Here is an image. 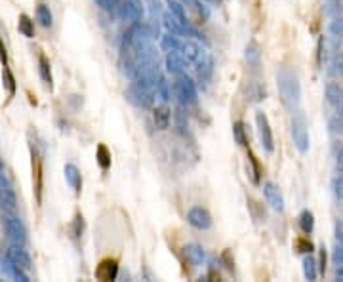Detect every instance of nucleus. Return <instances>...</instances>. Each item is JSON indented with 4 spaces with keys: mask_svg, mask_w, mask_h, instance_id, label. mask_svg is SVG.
Wrapping results in <instances>:
<instances>
[{
    "mask_svg": "<svg viewBox=\"0 0 343 282\" xmlns=\"http://www.w3.org/2000/svg\"><path fill=\"white\" fill-rule=\"evenodd\" d=\"M277 86H279L280 101L288 111H298L301 101V86L298 75L290 67H280L277 71Z\"/></svg>",
    "mask_w": 343,
    "mask_h": 282,
    "instance_id": "f257e3e1",
    "label": "nucleus"
},
{
    "mask_svg": "<svg viewBox=\"0 0 343 282\" xmlns=\"http://www.w3.org/2000/svg\"><path fill=\"white\" fill-rule=\"evenodd\" d=\"M292 140L300 152L309 151V132H307V120L305 115L296 111L292 117Z\"/></svg>",
    "mask_w": 343,
    "mask_h": 282,
    "instance_id": "f03ea898",
    "label": "nucleus"
},
{
    "mask_svg": "<svg viewBox=\"0 0 343 282\" xmlns=\"http://www.w3.org/2000/svg\"><path fill=\"white\" fill-rule=\"evenodd\" d=\"M173 94H175V98H177V101H179L181 105H193V103H196V98H198L194 82L185 75V73L175 76Z\"/></svg>",
    "mask_w": 343,
    "mask_h": 282,
    "instance_id": "7ed1b4c3",
    "label": "nucleus"
},
{
    "mask_svg": "<svg viewBox=\"0 0 343 282\" xmlns=\"http://www.w3.org/2000/svg\"><path fill=\"white\" fill-rule=\"evenodd\" d=\"M2 223H4V231H6L8 239L13 244H17V246H25L27 244V229H25L19 217H15L11 212H6L2 216Z\"/></svg>",
    "mask_w": 343,
    "mask_h": 282,
    "instance_id": "20e7f679",
    "label": "nucleus"
},
{
    "mask_svg": "<svg viewBox=\"0 0 343 282\" xmlns=\"http://www.w3.org/2000/svg\"><path fill=\"white\" fill-rule=\"evenodd\" d=\"M126 98H128L130 103H134L136 107L151 109L153 107V103H155V90L143 86V84H138V82H132L130 88L126 90Z\"/></svg>",
    "mask_w": 343,
    "mask_h": 282,
    "instance_id": "39448f33",
    "label": "nucleus"
},
{
    "mask_svg": "<svg viewBox=\"0 0 343 282\" xmlns=\"http://www.w3.org/2000/svg\"><path fill=\"white\" fill-rule=\"evenodd\" d=\"M120 15L122 19L132 23H141L143 21V13H145V8H143V2L141 0H120Z\"/></svg>",
    "mask_w": 343,
    "mask_h": 282,
    "instance_id": "423d86ee",
    "label": "nucleus"
},
{
    "mask_svg": "<svg viewBox=\"0 0 343 282\" xmlns=\"http://www.w3.org/2000/svg\"><path fill=\"white\" fill-rule=\"evenodd\" d=\"M256 124H257V134H259V141L263 145V149L267 152H273L275 149V140H273V132L269 126V120L265 117V113H257L256 115Z\"/></svg>",
    "mask_w": 343,
    "mask_h": 282,
    "instance_id": "0eeeda50",
    "label": "nucleus"
},
{
    "mask_svg": "<svg viewBox=\"0 0 343 282\" xmlns=\"http://www.w3.org/2000/svg\"><path fill=\"white\" fill-rule=\"evenodd\" d=\"M187 221L193 225L194 229H200V231H206V229L212 227V216L210 212L202 206H194L187 212Z\"/></svg>",
    "mask_w": 343,
    "mask_h": 282,
    "instance_id": "6e6552de",
    "label": "nucleus"
},
{
    "mask_svg": "<svg viewBox=\"0 0 343 282\" xmlns=\"http://www.w3.org/2000/svg\"><path fill=\"white\" fill-rule=\"evenodd\" d=\"M6 260L10 261V263H13V265H17V267H21L23 271H29L32 267L31 256L27 254V250H23V246H17V244H13V246L8 248Z\"/></svg>",
    "mask_w": 343,
    "mask_h": 282,
    "instance_id": "1a4fd4ad",
    "label": "nucleus"
},
{
    "mask_svg": "<svg viewBox=\"0 0 343 282\" xmlns=\"http://www.w3.org/2000/svg\"><path fill=\"white\" fill-rule=\"evenodd\" d=\"M118 275V261L115 258H105L99 261V265L96 267V279L97 281H115Z\"/></svg>",
    "mask_w": 343,
    "mask_h": 282,
    "instance_id": "9d476101",
    "label": "nucleus"
},
{
    "mask_svg": "<svg viewBox=\"0 0 343 282\" xmlns=\"http://www.w3.org/2000/svg\"><path fill=\"white\" fill-rule=\"evenodd\" d=\"M162 21H164V27L168 29V33L172 34H177V36H183V34H191V36H196V38H200L198 36V33L194 31V29H189V27H185L172 11H168V13H164L162 15Z\"/></svg>",
    "mask_w": 343,
    "mask_h": 282,
    "instance_id": "9b49d317",
    "label": "nucleus"
},
{
    "mask_svg": "<svg viewBox=\"0 0 343 282\" xmlns=\"http://www.w3.org/2000/svg\"><path fill=\"white\" fill-rule=\"evenodd\" d=\"M263 193H265V198L275 212H284V198H282V193L277 185L267 181L263 185Z\"/></svg>",
    "mask_w": 343,
    "mask_h": 282,
    "instance_id": "f8f14e48",
    "label": "nucleus"
},
{
    "mask_svg": "<svg viewBox=\"0 0 343 282\" xmlns=\"http://www.w3.org/2000/svg\"><path fill=\"white\" fill-rule=\"evenodd\" d=\"M179 54H181V57L187 61V65H191V63H196L200 57H202V48L198 46L196 42H193V40H183L181 42V48H179Z\"/></svg>",
    "mask_w": 343,
    "mask_h": 282,
    "instance_id": "ddd939ff",
    "label": "nucleus"
},
{
    "mask_svg": "<svg viewBox=\"0 0 343 282\" xmlns=\"http://www.w3.org/2000/svg\"><path fill=\"white\" fill-rule=\"evenodd\" d=\"M185 67H187V61L183 59L179 52H168V55H166V71L168 73H172L173 76L183 75Z\"/></svg>",
    "mask_w": 343,
    "mask_h": 282,
    "instance_id": "4468645a",
    "label": "nucleus"
},
{
    "mask_svg": "<svg viewBox=\"0 0 343 282\" xmlns=\"http://www.w3.org/2000/svg\"><path fill=\"white\" fill-rule=\"evenodd\" d=\"M63 174H65L67 183L75 189L76 195H80V191H82V175H80V170L76 168L75 164H65Z\"/></svg>",
    "mask_w": 343,
    "mask_h": 282,
    "instance_id": "2eb2a0df",
    "label": "nucleus"
},
{
    "mask_svg": "<svg viewBox=\"0 0 343 282\" xmlns=\"http://www.w3.org/2000/svg\"><path fill=\"white\" fill-rule=\"evenodd\" d=\"M153 119H155V126L159 130H166L172 122V111L168 109V105H161L153 111Z\"/></svg>",
    "mask_w": 343,
    "mask_h": 282,
    "instance_id": "dca6fc26",
    "label": "nucleus"
},
{
    "mask_svg": "<svg viewBox=\"0 0 343 282\" xmlns=\"http://www.w3.org/2000/svg\"><path fill=\"white\" fill-rule=\"evenodd\" d=\"M326 98H328V101H330L340 113H343V88L340 86V84L330 82V84L326 86Z\"/></svg>",
    "mask_w": 343,
    "mask_h": 282,
    "instance_id": "f3484780",
    "label": "nucleus"
},
{
    "mask_svg": "<svg viewBox=\"0 0 343 282\" xmlns=\"http://www.w3.org/2000/svg\"><path fill=\"white\" fill-rule=\"evenodd\" d=\"M38 73H40V78L46 84V88H54V76H52V67H50V61L44 54L38 55Z\"/></svg>",
    "mask_w": 343,
    "mask_h": 282,
    "instance_id": "a211bd4d",
    "label": "nucleus"
},
{
    "mask_svg": "<svg viewBox=\"0 0 343 282\" xmlns=\"http://www.w3.org/2000/svg\"><path fill=\"white\" fill-rule=\"evenodd\" d=\"M248 166H250L248 174H250V177H252V183L259 185V181H261V172H263V166L259 164L257 156L252 151H250V149H248Z\"/></svg>",
    "mask_w": 343,
    "mask_h": 282,
    "instance_id": "6ab92c4d",
    "label": "nucleus"
},
{
    "mask_svg": "<svg viewBox=\"0 0 343 282\" xmlns=\"http://www.w3.org/2000/svg\"><path fill=\"white\" fill-rule=\"evenodd\" d=\"M183 252H185V258L191 261L194 267H196V265H202V261H204L202 246H198V244H187V246L183 248Z\"/></svg>",
    "mask_w": 343,
    "mask_h": 282,
    "instance_id": "aec40b11",
    "label": "nucleus"
},
{
    "mask_svg": "<svg viewBox=\"0 0 343 282\" xmlns=\"http://www.w3.org/2000/svg\"><path fill=\"white\" fill-rule=\"evenodd\" d=\"M36 21L40 23L44 29L54 25V15H52V11H50V8L46 4H38L36 6Z\"/></svg>",
    "mask_w": 343,
    "mask_h": 282,
    "instance_id": "412c9836",
    "label": "nucleus"
},
{
    "mask_svg": "<svg viewBox=\"0 0 343 282\" xmlns=\"http://www.w3.org/2000/svg\"><path fill=\"white\" fill-rule=\"evenodd\" d=\"M161 48L164 50V52H179V48H181V40H179V36L177 34H164L161 40Z\"/></svg>",
    "mask_w": 343,
    "mask_h": 282,
    "instance_id": "4be33fe9",
    "label": "nucleus"
},
{
    "mask_svg": "<svg viewBox=\"0 0 343 282\" xmlns=\"http://www.w3.org/2000/svg\"><path fill=\"white\" fill-rule=\"evenodd\" d=\"M233 136H235V141L240 145V147H248L250 138H248L246 126H244V122H242V120L235 122V126H233Z\"/></svg>",
    "mask_w": 343,
    "mask_h": 282,
    "instance_id": "5701e85b",
    "label": "nucleus"
},
{
    "mask_svg": "<svg viewBox=\"0 0 343 282\" xmlns=\"http://www.w3.org/2000/svg\"><path fill=\"white\" fill-rule=\"evenodd\" d=\"M196 65H198L196 67V75H198V78H200V80H208L210 75H212V59L202 54V57L196 61Z\"/></svg>",
    "mask_w": 343,
    "mask_h": 282,
    "instance_id": "b1692460",
    "label": "nucleus"
},
{
    "mask_svg": "<svg viewBox=\"0 0 343 282\" xmlns=\"http://www.w3.org/2000/svg\"><path fill=\"white\" fill-rule=\"evenodd\" d=\"M246 96L250 101H261V99H265V88L259 82H248Z\"/></svg>",
    "mask_w": 343,
    "mask_h": 282,
    "instance_id": "393cba45",
    "label": "nucleus"
},
{
    "mask_svg": "<svg viewBox=\"0 0 343 282\" xmlns=\"http://www.w3.org/2000/svg\"><path fill=\"white\" fill-rule=\"evenodd\" d=\"M96 158H97V164H99L103 170H109V168H111V151H109L103 143L97 145Z\"/></svg>",
    "mask_w": 343,
    "mask_h": 282,
    "instance_id": "a878e982",
    "label": "nucleus"
},
{
    "mask_svg": "<svg viewBox=\"0 0 343 282\" xmlns=\"http://www.w3.org/2000/svg\"><path fill=\"white\" fill-rule=\"evenodd\" d=\"M17 29H19V33H21L23 36H27V38H32V36H34V21H31V17L25 15V13L19 15V25H17Z\"/></svg>",
    "mask_w": 343,
    "mask_h": 282,
    "instance_id": "bb28decb",
    "label": "nucleus"
},
{
    "mask_svg": "<svg viewBox=\"0 0 343 282\" xmlns=\"http://www.w3.org/2000/svg\"><path fill=\"white\" fill-rule=\"evenodd\" d=\"M303 275H305V279H307V281H317V277H319L317 261L313 260L311 256H307V258L303 260Z\"/></svg>",
    "mask_w": 343,
    "mask_h": 282,
    "instance_id": "cd10ccee",
    "label": "nucleus"
},
{
    "mask_svg": "<svg viewBox=\"0 0 343 282\" xmlns=\"http://www.w3.org/2000/svg\"><path fill=\"white\" fill-rule=\"evenodd\" d=\"M300 227L305 235H311L313 229H315V216H313L309 210H303L300 216Z\"/></svg>",
    "mask_w": 343,
    "mask_h": 282,
    "instance_id": "c85d7f7f",
    "label": "nucleus"
},
{
    "mask_svg": "<svg viewBox=\"0 0 343 282\" xmlns=\"http://www.w3.org/2000/svg\"><path fill=\"white\" fill-rule=\"evenodd\" d=\"M244 57H246L248 65H252V67L259 65V59H261V52H259V48H257L256 42H250V44H248Z\"/></svg>",
    "mask_w": 343,
    "mask_h": 282,
    "instance_id": "c756f323",
    "label": "nucleus"
},
{
    "mask_svg": "<svg viewBox=\"0 0 343 282\" xmlns=\"http://www.w3.org/2000/svg\"><path fill=\"white\" fill-rule=\"evenodd\" d=\"M168 6H170V11L179 19V21L185 25V27H189V29H193L191 25H189V21H187V15H185V10H183V6L177 2V0H168Z\"/></svg>",
    "mask_w": 343,
    "mask_h": 282,
    "instance_id": "7c9ffc66",
    "label": "nucleus"
},
{
    "mask_svg": "<svg viewBox=\"0 0 343 282\" xmlns=\"http://www.w3.org/2000/svg\"><path fill=\"white\" fill-rule=\"evenodd\" d=\"M155 92H157L164 101H168V99H170V90H168V82H166V78H164V76L159 75L157 82H155Z\"/></svg>",
    "mask_w": 343,
    "mask_h": 282,
    "instance_id": "2f4dec72",
    "label": "nucleus"
},
{
    "mask_svg": "<svg viewBox=\"0 0 343 282\" xmlns=\"http://www.w3.org/2000/svg\"><path fill=\"white\" fill-rule=\"evenodd\" d=\"M248 208H250V212H252V217L254 219H257V221H265V210H263V206H259V202H256L254 198H248Z\"/></svg>",
    "mask_w": 343,
    "mask_h": 282,
    "instance_id": "473e14b6",
    "label": "nucleus"
},
{
    "mask_svg": "<svg viewBox=\"0 0 343 282\" xmlns=\"http://www.w3.org/2000/svg\"><path fill=\"white\" fill-rule=\"evenodd\" d=\"M82 231H84V217H82V214H76L75 219H73V225H71V237L80 239Z\"/></svg>",
    "mask_w": 343,
    "mask_h": 282,
    "instance_id": "72a5a7b5",
    "label": "nucleus"
},
{
    "mask_svg": "<svg viewBox=\"0 0 343 282\" xmlns=\"http://www.w3.org/2000/svg\"><path fill=\"white\" fill-rule=\"evenodd\" d=\"M4 86H6V90H8L10 96L15 94V78H13L11 71L6 65H4Z\"/></svg>",
    "mask_w": 343,
    "mask_h": 282,
    "instance_id": "f704fd0d",
    "label": "nucleus"
},
{
    "mask_svg": "<svg viewBox=\"0 0 343 282\" xmlns=\"http://www.w3.org/2000/svg\"><path fill=\"white\" fill-rule=\"evenodd\" d=\"M96 4L105 11H115L120 6V0H96Z\"/></svg>",
    "mask_w": 343,
    "mask_h": 282,
    "instance_id": "c9c22d12",
    "label": "nucleus"
},
{
    "mask_svg": "<svg viewBox=\"0 0 343 282\" xmlns=\"http://www.w3.org/2000/svg\"><path fill=\"white\" fill-rule=\"evenodd\" d=\"M296 248H298V252H301V254H311L313 252V242L307 239H298V242H296Z\"/></svg>",
    "mask_w": 343,
    "mask_h": 282,
    "instance_id": "e433bc0d",
    "label": "nucleus"
},
{
    "mask_svg": "<svg viewBox=\"0 0 343 282\" xmlns=\"http://www.w3.org/2000/svg\"><path fill=\"white\" fill-rule=\"evenodd\" d=\"M330 33H332L334 36H343V17L334 19L332 25H330Z\"/></svg>",
    "mask_w": 343,
    "mask_h": 282,
    "instance_id": "4c0bfd02",
    "label": "nucleus"
},
{
    "mask_svg": "<svg viewBox=\"0 0 343 282\" xmlns=\"http://www.w3.org/2000/svg\"><path fill=\"white\" fill-rule=\"evenodd\" d=\"M332 67H334V73H336V75L343 76V54H338L336 57H334Z\"/></svg>",
    "mask_w": 343,
    "mask_h": 282,
    "instance_id": "58836bf2",
    "label": "nucleus"
},
{
    "mask_svg": "<svg viewBox=\"0 0 343 282\" xmlns=\"http://www.w3.org/2000/svg\"><path fill=\"white\" fill-rule=\"evenodd\" d=\"M221 261L225 263V267L229 269V271H233V269H235V261L231 260V252H229V250H225V252L221 254Z\"/></svg>",
    "mask_w": 343,
    "mask_h": 282,
    "instance_id": "ea45409f",
    "label": "nucleus"
},
{
    "mask_svg": "<svg viewBox=\"0 0 343 282\" xmlns=\"http://www.w3.org/2000/svg\"><path fill=\"white\" fill-rule=\"evenodd\" d=\"M334 261H336V265H343V244H340V242L334 250Z\"/></svg>",
    "mask_w": 343,
    "mask_h": 282,
    "instance_id": "a19ab883",
    "label": "nucleus"
},
{
    "mask_svg": "<svg viewBox=\"0 0 343 282\" xmlns=\"http://www.w3.org/2000/svg\"><path fill=\"white\" fill-rule=\"evenodd\" d=\"M332 126L336 132H340V134H343V113H340L336 119L332 120Z\"/></svg>",
    "mask_w": 343,
    "mask_h": 282,
    "instance_id": "79ce46f5",
    "label": "nucleus"
},
{
    "mask_svg": "<svg viewBox=\"0 0 343 282\" xmlns=\"http://www.w3.org/2000/svg\"><path fill=\"white\" fill-rule=\"evenodd\" d=\"M319 271L324 275L326 273V248L322 246L321 248V265H319Z\"/></svg>",
    "mask_w": 343,
    "mask_h": 282,
    "instance_id": "37998d69",
    "label": "nucleus"
},
{
    "mask_svg": "<svg viewBox=\"0 0 343 282\" xmlns=\"http://www.w3.org/2000/svg\"><path fill=\"white\" fill-rule=\"evenodd\" d=\"M336 239H338L340 244H343V221L336 223Z\"/></svg>",
    "mask_w": 343,
    "mask_h": 282,
    "instance_id": "c03bdc74",
    "label": "nucleus"
},
{
    "mask_svg": "<svg viewBox=\"0 0 343 282\" xmlns=\"http://www.w3.org/2000/svg\"><path fill=\"white\" fill-rule=\"evenodd\" d=\"M208 279H210V281H219V279H221V277H219V273H215V271H210V273H208Z\"/></svg>",
    "mask_w": 343,
    "mask_h": 282,
    "instance_id": "a18cd8bd",
    "label": "nucleus"
},
{
    "mask_svg": "<svg viewBox=\"0 0 343 282\" xmlns=\"http://www.w3.org/2000/svg\"><path fill=\"white\" fill-rule=\"evenodd\" d=\"M0 57H2V61H4V65H6V50L2 48V42H0Z\"/></svg>",
    "mask_w": 343,
    "mask_h": 282,
    "instance_id": "49530a36",
    "label": "nucleus"
},
{
    "mask_svg": "<svg viewBox=\"0 0 343 282\" xmlns=\"http://www.w3.org/2000/svg\"><path fill=\"white\" fill-rule=\"evenodd\" d=\"M338 279H343V265H338Z\"/></svg>",
    "mask_w": 343,
    "mask_h": 282,
    "instance_id": "de8ad7c7",
    "label": "nucleus"
},
{
    "mask_svg": "<svg viewBox=\"0 0 343 282\" xmlns=\"http://www.w3.org/2000/svg\"><path fill=\"white\" fill-rule=\"evenodd\" d=\"M338 160H340V164H343V147L340 149V154H338Z\"/></svg>",
    "mask_w": 343,
    "mask_h": 282,
    "instance_id": "09e8293b",
    "label": "nucleus"
},
{
    "mask_svg": "<svg viewBox=\"0 0 343 282\" xmlns=\"http://www.w3.org/2000/svg\"><path fill=\"white\" fill-rule=\"evenodd\" d=\"M206 2H210V4H219L221 0H206Z\"/></svg>",
    "mask_w": 343,
    "mask_h": 282,
    "instance_id": "8fccbe9b",
    "label": "nucleus"
},
{
    "mask_svg": "<svg viewBox=\"0 0 343 282\" xmlns=\"http://www.w3.org/2000/svg\"><path fill=\"white\" fill-rule=\"evenodd\" d=\"M338 8H342L343 10V0H338Z\"/></svg>",
    "mask_w": 343,
    "mask_h": 282,
    "instance_id": "3c124183",
    "label": "nucleus"
}]
</instances>
